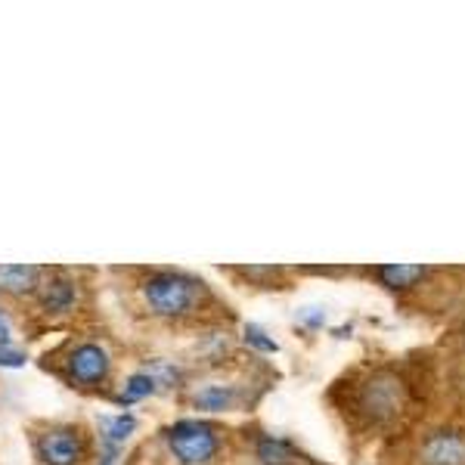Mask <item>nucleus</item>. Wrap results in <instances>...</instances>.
I'll list each match as a JSON object with an SVG mask.
<instances>
[{
	"instance_id": "obj_1",
	"label": "nucleus",
	"mask_w": 465,
	"mask_h": 465,
	"mask_svg": "<svg viewBox=\"0 0 465 465\" xmlns=\"http://www.w3.org/2000/svg\"><path fill=\"white\" fill-rule=\"evenodd\" d=\"M199 282L190 280L183 273H171V270H162V273H153L143 282V298L149 304V311L159 313V317H183L193 307L199 304Z\"/></svg>"
},
{
	"instance_id": "obj_2",
	"label": "nucleus",
	"mask_w": 465,
	"mask_h": 465,
	"mask_svg": "<svg viewBox=\"0 0 465 465\" xmlns=\"http://www.w3.org/2000/svg\"><path fill=\"white\" fill-rule=\"evenodd\" d=\"M164 440H168V450L174 453V460L183 465H202L217 453L214 429L208 422H199V419L174 422L164 434Z\"/></svg>"
},
{
	"instance_id": "obj_3",
	"label": "nucleus",
	"mask_w": 465,
	"mask_h": 465,
	"mask_svg": "<svg viewBox=\"0 0 465 465\" xmlns=\"http://www.w3.org/2000/svg\"><path fill=\"white\" fill-rule=\"evenodd\" d=\"M37 453L47 465H78L84 456V444H81L78 431L72 429H54L41 438Z\"/></svg>"
},
{
	"instance_id": "obj_4",
	"label": "nucleus",
	"mask_w": 465,
	"mask_h": 465,
	"mask_svg": "<svg viewBox=\"0 0 465 465\" xmlns=\"http://www.w3.org/2000/svg\"><path fill=\"white\" fill-rule=\"evenodd\" d=\"M69 372L81 385H100L109 376V354L100 344H81L69 357Z\"/></svg>"
},
{
	"instance_id": "obj_5",
	"label": "nucleus",
	"mask_w": 465,
	"mask_h": 465,
	"mask_svg": "<svg viewBox=\"0 0 465 465\" xmlns=\"http://www.w3.org/2000/svg\"><path fill=\"white\" fill-rule=\"evenodd\" d=\"M422 465H465V438L460 431H434L422 444Z\"/></svg>"
},
{
	"instance_id": "obj_6",
	"label": "nucleus",
	"mask_w": 465,
	"mask_h": 465,
	"mask_svg": "<svg viewBox=\"0 0 465 465\" xmlns=\"http://www.w3.org/2000/svg\"><path fill=\"white\" fill-rule=\"evenodd\" d=\"M41 304L47 307V311H72L74 304V282L65 280V276H54V280H47L41 286Z\"/></svg>"
},
{
	"instance_id": "obj_7",
	"label": "nucleus",
	"mask_w": 465,
	"mask_h": 465,
	"mask_svg": "<svg viewBox=\"0 0 465 465\" xmlns=\"http://www.w3.org/2000/svg\"><path fill=\"white\" fill-rule=\"evenodd\" d=\"M366 407L376 416H388L401 407V388L391 379H376V385H370V391H366Z\"/></svg>"
},
{
	"instance_id": "obj_8",
	"label": "nucleus",
	"mask_w": 465,
	"mask_h": 465,
	"mask_svg": "<svg viewBox=\"0 0 465 465\" xmlns=\"http://www.w3.org/2000/svg\"><path fill=\"white\" fill-rule=\"evenodd\" d=\"M37 273L41 270L32 264H6L0 267V289L22 295V292H32L37 286Z\"/></svg>"
},
{
	"instance_id": "obj_9",
	"label": "nucleus",
	"mask_w": 465,
	"mask_h": 465,
	"mask_svg": "<svg viewBox=\"0 0 465 465\" xmlns=\"http://www.w3.org/2000/svg\"><path fill=\"white\" fill-rule=\"evenodd\" d=\"M196 407L199 410H208V412H221V410H230L232 401H236V391L230 385H205L196 391Z\"/></svg>"
},
{
	"instance_id": "obj_10",
	"label": "nucleus",
	"mask_w": 465,
	"mask_h": 465,
	"mask_svg": "<svg viewBox=\"0 0 465 465\" xmlns=\"http://www.w3.org/2000/svg\"><path fill=\"white\" fill-rule=\"evenodd\" d=\"M379 273H381V280H385V286H391V289H407V286H412L416 280H422V276L429 273V270L419 267V264H391V267H381Z\"/></svg>"
},
{
	"instance_id": "obj_11",
	"label": "nucleus",
	"mask_w": 465,
	"mask_h": 465,
	"mask_svg": "<svg viewBox=\"0 0 465 465\" xmlns=\"http://www.w3.org/2000/svg\"><path fill=\"white\" fill-rule=\"evenodd\" d=\"M155 391V379L149 372H137V376L127 379L124 385V394H122V403H134V401H143Z\"/></svg>"
},
{
	"instance_id": "obj_12",
	"label": "nucleus",
	"mask_w": 465,
	"mask_h": 465,
	"mask_svg": "<svg viewBox=\"0 0 465 465\" xmlns=\"http://www.w3.org/2000/svg\"><path fill=\"white\" fill-rule=\"evenodd\" d=\"M261 460L267 465H282L289 460V450L282 440H264V444H261Z\"/></svg>"
},
{
	"instance_id": "obj_13",
	"label": "nucleus",
	"mask_w": 465,
	"mask_h": 465,
	"mask_svg": "<svg viewBox=\"0 0 465 465\" xmlns=\"http://www.w3.org/2000/svg\"><path fill=\"white\" fill-rule=\"evenodd\" d=\"M245 341L254 344V348H261V351H267V354H273V351H276V341H273V339H267L264 329H258V326H249V329H245Z\"/></svg>"
},
{
	"instance_id": "obj_14",
	"label": "nucleus",
	"mask_w": 465,
	"mask_h": 465,
	"mask_svg": "<svg viewBox=\"0 0 465 465\" xmlns=\"http://www.w3.org/2000/svg\"><path fill=\"white\" fill-rule=\"evenodd\" d=\"M106 429H109V434L115 440H122V438H127V434L134 431V419L131 416H118V419H109L106 422Z\"/></svg>"
},
{
	"instance_id": "obj_15",
	"label": "nucleus",
	"mask_w": 465,
	"mask_h": 465,
	"mask_svg": "<svg viewBox=\"0 0 465 465\" xmlns=\"http://www.w3.org/2000/svg\"><path fill=\"white\" fill-rule=\"evenodd\" d=\"M22 363H25V354H22V351L0 344V366H22Z\"/></svg>"
},
{
	"instance_id": "obj_16",
	"label": "nucleus",
	"mask_w": 465,
	"mask_h": 465,
	"mask_svg": "<svg viewBox=\"0 0 465 465\" xmlns=\"http://www.w3.org/2000/svg\"><path fill=\"white\" fill-rule=\"evenodd\" d=\"M6 341H10V320L0 313V344H6Z\"/></svg>"
}]
</instances>
